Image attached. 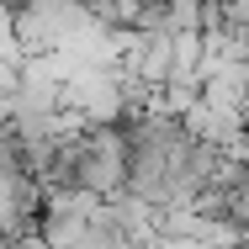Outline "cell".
Masks as SVG:
<instances>
[{"mask_svg":"<svg viewBox=\"0 0 249 249\" xmlns=\"http://www.w3.org/2000/svg\"><path fill=\"white\" fill-rule=\"evenodd\" d=\"M223 223L233 233H244V244H249V180H239L233 191H223Z\"/></svg>","mask_w":249,"mask_h":249,"instance_id":"1","label":"cell"},{"mask_svg":"<svg viewBox=\"0 0 249 249\" xmlns=\"http://www.w3.org/2000/svg\"><path fill=\"white\" fill-rule=\"evenodd\" d=\"M16 249H48V244H43V239L32 233V239H21V244H16Z\"/></svg>","mask_w":249,"mask_h":249,"instance_id":"2","label":"cell"}]
</instances>
